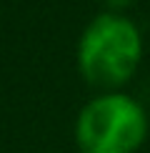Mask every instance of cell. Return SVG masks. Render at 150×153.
Listing matches in <instances>:
<instances>
[{"mask_svg": "<svg viewBox=\"0 0 150 153\" xmlns=\"http://www.w3.org/2000/svg\"><path fill=\"white\" fill-rule=\"evenodd\" d=\"M143 58V35L123 13H100L88 23L78 43V71L103 93L118 91L135 75Z\"/></svg>", "mask_w": 150, "mask_h": 153, "instance_id": "cell-1", "label": "cell"}, {"mask_svg": "<svg viewBox=\"0 0 150 153\" xmlns=\"http://www.w3.org/2000/svg\"><path fill=\"white\" fill-rule=\"evenodd\" d=\"M148 138V116L135 98L108 91L83 105L75 120L80 153H135Z\"/></svg>", "mask_w": 150, "mask_h": 153, "instance_id": "cell-2", "label": "cell"}, {"mask_svg": "<svg viewBox=\"0 0 150 153\" xmlns=\"http://www.w3.org/2000/svg\"><path fill=\"white\" fill-rule=\"evenodd\" d=\"M103 5H108L110 13H123L128 5H133V0H100Z\"/></svg>", "mask_w": 150, "mask_h": 153, "instance_id": "cell-3", "label": "cell"}]
</instances>
